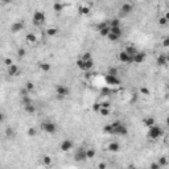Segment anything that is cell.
<instances>
[{"mask_svg":"<svg viewBox=\"0 0 169 169\" xmlns=\"http://www.w3.org/2000/svg\"><path fill=\"white\" fill-rule=\"evenodd\" d=\"M163 135H164V130L157 124L149 127V130L147 132V137L151 139V140H157V139H160Z\"/></svg>","mask_w":169,"mask_h":169,"instance_id":"cell-1","label":"cell"},{"mask_svg":"<svg viewBox=\"0 0 169 169\" xmlns=\"http://www.w3.org/2000/svg\"><path fill=\"white\" fill-rule=\"evenodd\" d=\"M112 128H114V131H112V135H119V136H124V135L128 134V130L127 127L122 123L120 120H116L112 123Z\"/></svg>","mask_w":169,"mask_h":169,"instance_id":"cell-2","label":"cell"},{"mask_svg":"<svg viewBox=\"0 0 169 169\" xmlns=\"http://www.w3.org/2000/svg\"><path fill=\"white\" fill-rule=\"evenodd\" d=\"M32 20H33V24H35V25H42V24H45V21H46V15H45V12L40 11V9L35 11Z\"/></svg>","mask_w":169,"mask_h":169,"instance_id":"cell-3","label":"cell"},{"mask_svg":"<svg viewBox=\"0 0 169 169\" xmlns=\"http://www.w3.org/2000/svg\"><path fill=\"white\" fill-rule=\"evenodd\" d=\"M40 127H41V130H42V131H45L46 134L53 135V134H56V132H57V124L53 123V122H49V120L42 122Z\"/></svg>","mask_w":169,"mask_h":169,"instance_id":"cell-4","label":"cell"},{"mask_svg":"<svg viewBox=\"0 0 169 169\" xmlns=\"http://www.w3.org/2000/svg\"><path fill=\"white\" fill-rule=\"evenodd\" d=\"M56 94H57V97L59 99H64L70 94V89L66 85H57L56 86Z\"/></svg>","mask_w":169,"mask_h":169,"instance_id":"cell-5","label":"cell"},{"mask_svg":"<svg viewBox=\"0 0 169 169\" xmlns=\"http://www.w3.org/2000/svg\"><path fill=\"white\" fill-rule=\"evenodd\" d=\"M74 160H75V161H78V163H82V161L87 160V155H86V148H83V147L77 148V151H75V153H74Z\"/></svg>","mask_w":169,"mask_h":169,"instance_id":"cell-6","label":"cell"},{"mask_svg":"<svg viewBox=\"0 0 169 169\" xmlns=\"http://www.w3.org/2000/svg\"><path fill=\"white\" fill-rule=\"evenodd\" d=\"M118 58H119V61H120V62H123V64H134V57L128 54V53L125 52L124 49H123V50H120V52H119Z\"/></svg>","mask_w":169,"mask_h":169,"instance_id":"cell-7","label":"cell"},{"mask_svg":"<svg viewBox=\"0 0 169 169\" xmlns=\"http://www.w3.org/2000/svg\"><path fill=\"white\" fill-rule=\"evenodd\" d=\"M104 81H106V83L110 85V86H119L122 83L120 78H119L118 75H111V74H106Z\"/></svg>","mask_w":169,"mask_h":169,"instance_id":"cell-8","label":"cell"},{"mask_svg":"<svg viewBox=\"0 0 169 169\" xmlns=\"http://www.w3.org/2000/svg\"><path fill=\"white\" fill-rule=\"evenodd\" d=\"M24 28H25L24 20H17V21H15L11 25V33H19V32H21Z\"/></svg>","mask_w":169,"mask_h":169,"instance_id":"cell-9","label":"cell"},{"mask_svg":"<svg viewBox=\"0 0 169 169\" xmlns=\"http://www.w3.org/2000/svg\"><path fill=\"white\" fill-rule=\"evenodd\" d=\"M74 147V144H73L71 140H69V139H65V140L61 141V144H59V149L62 152H69L71 151V148Z\"/></svg>","mask_w":169,"mask_h":169,"instance_id":"cell-10","label":"cell"},{"mask_svg":"<svg viewBox=\"0 0 169 169\" xmlns=\"http://www.w3.org/2000/svg\"><path fill=\"white\" fill-rule=\"evenodd\" d=\"M25 41L28 42L29 45H37V42H38V37H37V35H36V33L29 32L28 35L25 36Z\"/></svg>","mask_w":169,"mask_h":169,"instance_id":"cell-11","label":"cell"},{"mask_svg":"<svg viewBox=\"0 0 169 169\" xmlns=\"http://www.w3.org/2000/svg\"><path fill=\"white\" fill-rule=\"evenodd\" d=\"M120 12L122 15H130V13L134 12V5L131 3H123L120 5Z\"/></svg>","mask_w":169,"mask_h":169,"instance_id":"cell-12","label":"cell"},{"mask_svg":"<svg viewBox=\"0 0 169 169\" xmlns=\"http://www.w3.org/2000/svg\"><path fill=\"white\" fill-rule=\"evenodd\" d=\"M168 61H169V54H158L157 58H156V64L158 66H167L168 65Z\"/></svg>","mask_w":169,"mask_h":169,"instance_id":"cell-13","label":"cell"},{"mask_svg":"<svg viewBox=\"0 0 169 169\" xmlns=\"http://www.w3.org/2000/svg\"><path fill=\"white\" fill-rule=\"evenodd\" d=\"M106 149L108 152H112V153H116V152L120 151V144H119L118 141H111V143H108V145L106 147Z\"/></svg>","mask_w":169,"mask_h":169,"instance_id":"cell-14","label":"cell"},{"mask_svg":"<svg viewBox=\"0 0 169 169\" xmlns=\"http://www.w3.org/2000/svg\"><path fill=\"white\" fill-rule=\"evenodd\" d=\"M145 61V53L144 52H137L136 54L134 56V64H143V62Z\"/></svg>","mask_w":169,"mask_h":169,"instance_id":"cell-15","label":"cell"},{"mask_svg":"<svg viewBox=\"0 0 169 169\" xmlns=\"http://www.w3.org/2000/svg\"><path fill=\"white\" fill-rule=\"evenodd\" d=\"M7 73H8V75H11V77H16V75L20 74V68L17 65H11L8 68V70H7Z\"/></svg>","mask_w":169,"mask_h":169,"instance_id":"cell-16","label":"cell"},{"mask_svg":"<svg viewBox=\"0 0 169 169\" xmlns=\"http://www.w3.org/2000/svg\"><path fill=\"white\" fill-rule=\"evenodd\" d=\"M143 124H144V127L149 128V127H152V125L156 124V120H155L153 116H144L143 118Z\"/></svg>","mask_w":169,"mask_h":169,"instance_id":"cell-17","label":"cell"},{"mask_svg":"<svg viewBox=\"0 0 169 169\" xmlns=\"http://www.w3.org/2000/svg\"><path fill=\"white\" fill-rule=\"evenodd\" d=\"M90 12H91V8H90L89 5L82 4V5H79V7H78V13H79L81 16H87Z\"/></svg>","mask_w":169,"mask_h":169,"instance_id":"cell-18","label":"cell"},{"mask_svg":"<svg viewBox=\"0 0 169 169\" xmlns=\"http://www.w3.org/2000/svg\"><path fill=\"white\" fill-rule=\"evenodd\" d=\"M24 107V111L26 112V114H35L36 112V106L33 102H31V103H28V104H25V106H23Z\"/></svg>","mask_w":169,"mask_h":169,"instance_id":"cell-19","label":"cell"},{"mask_svg":"<svg viewBox=\"0 0 169 169\" xmlns=\"http://www.w3.org/2000/svg\"><path fill=\"white\" fill-rule=\"evenodd\" d=\"M46 36H49V37H54V36L58 35V28H56V26H49L48 29L45 31Z\"/></svg>","mask_w":169,"mask_h":169,"instance_id":"cell-20","label":"cell"},{"mask_svg":"<svg viewBox=\"0 0 169 169\" xmlns=\"http://www.w3.org/2000/svg\"><path fill=\"white\" fill-rule=\"evenodd\" d=\"M38 69L41 71H44V73H48V71H50L52 66H50L49 62H40V64H38Z\"/></svg>","mask_w":169,"mask_h":169,"instance_id":"cell-21","label":"cell"},{"mask_svg":"<svg viewBox=\"0 0 169 169\" xmlns=\"http://www.w3.org/2000/svg\"><path fill=\"white\" fill-rule=\"evenodd\" d=\"M65 4L64 3H59V2H56L54 4H53V11L54 12H57V13H59V12H62L65 9Z\"/></svg>","mask_w":169,"mask_h":169,"instance_id":"cell-22","label":"cell"},{"mask_svg":"<svg viewBox=\"0 0 169 169\" xmlns=\"http://www.w3.org/2000/svg\"><path fill=\"white\" fill-rule=\"evenodd\" d=\"M124 50L127 52L130 56H132V57H134V56H135V54H136V53L139 52V50H137L136 48H135L134 45H127V46H125V48H124Z\"/></svg>","mask_w":169,"mask_h":169,"instance_id":"cell-23","label":"cell"},{"mask_svg":"<svg viewBox=\"0 0 169 169\" xmlns=\"http://www.w3.org/2000/svg\"><path fill=\"white\" fill-rule=\"evenodd\" d=\"M86 155H87V160H91V158L95 157V155H97V151H95V148H86Z\"/></svg>","mask_w":169,"mask_h":169,"instance_id":"cell-24","label":"cell"},{"mask_svg":"<svg viewBox=\"0 0 169 169\" xmlns=\"http://www.w3.org/2000/svg\"><path fill=\"white\" fill-rule=\"evenodd\" d=\"M110 32H111V26H106V28H102L98 31L99 36H102V37H107L110 35Z\"/></svg>","mask_w":169,"mask_h":169,"instance_id":"cell-25","label":"cell"},{"mask_svg":"<svg viewBox=\"0 0 169 169\" xmlns=\"http://www.w3.org/2000/svg\"><path fill=\"white\" fill-rule=\"evenodd\" d=\"M41 160H42V164H44L45 167H49V165H52V163H53V158L49 156V155H44V156L41 157Z\"/></svg>","mask_w":169,"mask_h":169,"instance_id":"cell-26","label":"cell"},{"mask_svg":"<svg viewBox=\"0 0 169 169\" xmlns=\"http://www.w3.org/2000/svg\"><path fill=\"white\" fill-rule=\"evenodd\" d=\"M102 131H103V134H107V135H112V131H114V128H112V123L103 125V128H102Z\"/></svg>","mask_w":169,"mask_h":169,"instance_id":"cell-27","label":"cell"},{"mask_svg":"<svg viewBox=\"0 0 169 169\" xmlns=\"http://www.w3.org/2000/svg\"><path fill=\"white\" fill-rule=\"evenodd\" d=\"M26 135H28L29 137H36L37 136V130H36L35 127H29L28 131H26Z\"/></svg>","mask_w":169,"mask_h":169,"instance_id":"cell-28","label":"cell"},{"mask_svg":"<svg viewBox=\"0 0 169 169\" xmlns=\"http://www.w3.org/2000/svg\"><path fill=\"white\" fill-rule=\"evenodd\" d=\"M157 24L160 25V26H167V25L169 24V21L164 17V15H163V16H160V17L157 19Z\"/></svg>","mask_w":169,"mask_h":169,"instance_id":"cell-29","label":"cell"},{"mask_svg":"<svg viewBox=\"0 0 169 169\" xmlns=\"http://www.w3.org/2000/svg\"><path fill=\"white\" fill-rule=\"evenodd\" d=\"M111 33H115V35H118V36H120L122 37V35H123V29H122L120 26H111Z\"/></svg>","mask_w":169,"mask_h":169,"instance_id":"cell-30","label":"cell"},{"mask_svg":"<svg viewBox=\"0 0 169 169\" xmlns=\"http://www.w3.org/2000/svg\"><path fill=\"white\" fill-rule=\"evenodd\" d=\"M157 163L160 164V167H167V165L169 164V160H168V157H165V156H161L160 158L157 160Z\"/></svg>","mask_w":169,"mask_h":169,"instance_id":"cell-31","label":"cell"},{"mask_svg":"<svg viewBox=\"0 0 169 169\" xmlns=\"http://www.w3.org/2000/svg\"><path fill=\"white\" fill-rule=\"evenodd\" d=\"M13 136H15V132H13V130H12L11 127H7V128H5V137L12 139Z\"/></svg>","mask_w":169,"mask_h":169,"instance_id":"cell-32","label":"cell"},{"mask_svg":"<svg viewBox=\"0 0 169 169\" xmlns=\"http://www.w3.org/2000/svg\"><path fill=\"white\" fill-rule=\"evenodd\" d=\"M25 89L28 90V92L35 91V83H33V82H31V81H28V82L25 83Z\"/></svg>","mask_w":169,"mask_h":169,"instance_id":"cell-33","label":"cell"},{"mask_svg":"<svg viewBox=\"0 0 169 169\" xmlns=\"http://www.w3.org/2000/svg\"><path fill=\"white\" fill-rule=\"evenodd\" d=\"M110 108H107V107H102L101 108V111H99V115H102V116H108L110 115Z\"/></svg>","mask_w":169,"mask_h":169,"instance_id":"cell-34","label":"cell"},{"mask_svg":"<svg viewBox=\"0 0 169 169\" xmlns=\"http://www.w3.org/2000/svg\"><path fill=\"white\" fill-rule=\"evenodd\" d=\"M107 38L110 40V41H112V42H115V41H118L119 38H120V36H118V35H115V33H111L110 32V35L107 36Z\"/></svg>","mask_w":169,"mask_h":169,"instance_id":"cell-35","label":"cell"},{"mask_svg":"<svg viewBox=\"0 0 169 169\" xmlns=\"http://www.w3.org/2000/svg\"><path fill=\"white\" fill-rule=\"evenodd\" d=\"M91 108H92V111H94V112H98V114H99V111H101V108H102V104L99 103V102H95V103L92 104Z\"/></svg>","mask_w":169,"mask_h":169,"instance_id":"cell-36","label":"cell"},{"mask_svg":"<svg viewBox=\"0 0 169 169\" xmlns=\"http://www.w3.org/2000/svg\"><path fill=\"white\" fill-rule=\"evenodd\" d=\"M83 61H89V59H92V56H91V53L90 52H85L83 54H82V57H81Z\"/></svg>","mask_w":169,"mask_h":169,"instance_id":"cell-37","label":"cell"},{"mask_svg":"<svg viewBox=\"0 0 169 169\" xmlns=\"http://www.w3.org/2000/svg\"><path fill=\"white\" fill-rule=\"evenodd\" d=\"M107 74H111V75H119V69L118 68H110L107 71Z\"/></svg>","mask_w":169,"mask_h":169,"instance_id":"cell-38","label":"cell"},{"mask_svg":"<svg viewBox=\"0 0 169 169\" xmlns=\"http://www.w3.org/2000/svg\"><path fill=\"white\" fill-rule=\"evenodd\" d=\"M25 54H26V50H25L24 48H19V49H17V56H19V58L25 57Z\"/></svg>","mask_w":169,"mask_h":169,"instance_id":"cell-39","label":"cell"},{"mask_svg":"<svg viewBox=\"0 0 169 169\" xmlns=\"http://www.w3.org/2000/svg\"><path fill=\"white\" fill-rule=\"evenodd\" d=\"M140 92L143 95H151V90L148 87H145V86H143V87H140Z\"/></svg>","mask_w":169,"mask_h":169,"instance_id":"cell-40","label":"cell"},{"mask_svg":"<svg viewBox=\"0 0 169 169\" xmlns=\"http://www.w3.org/2000/svg\"><path fill=\"white\" fill-rule=\"evenodd\" d=\"M111 90H110V87H102V90H101V94L102 95H110L111 94Z\"/></svg>","mask_w":169,"mask_h":169,"instance_id":"cell-41","label":"cell"},{"mask_svg":"<svg viewBox=\"0 0 169 169\" xmlns=\"http://www.w3.org/2000/svg\"><path fill=\"white\" fill-rule=\"evenodd\" d=\"M110 26H120V21L118 19H112L110 20Z\"/></svg>","mask_w":169,"mask_h":169,"instance_id":"cell-42","label":"cell"},{"mask_svg":"<svg viewBox=\"0 0 169 169\" xmlns=\"http://www.w3.org/2000/svg\"><path fill=\"white\" fill-rule=\"evenodd\" d=\"M4 65L7 66V68H9L11 65H13L12 58H11V57H5V58H4Z\"/></svg>","mask_w":169,"mask_h":169,"instance_id":"cell-43","label":"cell"},{"mask_svg":"<svg viewBox=\"0 0 169 169\" xmlns=\"http://www.w3.org/2000/svg\"><path fill=\"white\" fill-rule=\"evenodd\" d=\"M161 45L164 46V48H169V36L163 38V41H161Z\"/></svg>","mask_w":169,"mask_h":169,"instance_id":"cell-44","label":"cell"},{"mask_svg":"<svg viewBox=\"0 0 169 169\" xmlns=\"http://www.w3.org/2000/svg\"><path fill=\"white\" fill-rule=\"evenodd\" d=\"M101 104H102V107H107V108L111 107V102L110 101H103Z\"/></svg>","mask_w":169,"mask_h":169,"instance_id":"cell-45","label":"cell"},{"mask_svg":"<svg viewBox=\"0 0 169 169\" xmlns=\"http://www.w3.org/2000/svg\"><path fill=\"white\" fill-rule=\"evenodd\" d=\"M161 167H160V164L158 163H152L151 165H149V169H160Z\"/></svg>","mask_w":169,"mask_h":169,"instance_id":"cell-46","label":"cell"},{"mask_svg":"<svg viewBox=\"0 0 169 169\" xmlns=\"http://www.w3.org/2000/svg\"><path fill=\"white\" fill-rule=\"evenodd\" d=\"M98 168L99 169H104V168H107V164H106V163H101V164H98Z\"/></svg>","mask_w":169,"mask_h":169,"instance_id":"cell-47","label":"cell"},{"mask_svg":"<svg viewBox=\"0 0 169 169\" xmlns=\"http://www.w3.org/2000/svg\"><path fill=\"white\" fill-rule=\"evenodd\" d=\"M11 3H12V0H2V4H11Z\"/></svg>","mask_w":169,"mask_h":169,"instance_id":"cell-48","label":"cell"},{"mask_svg":"<svg viewBox=\"0 0 169 169\" xmlns=\"http://www.w3.org/2000/svg\"><path fill=\"white\" fill-rule=\"evenodd\" d=\"M164 17H165V19H167L168 21H169V11H167V12L164 13Z\"/></svg>","mask_w":169,"mask_h":169,"instance_id":"cell-49","label":"cell"},{"mask_svg":"<svg viewBox=\"0 0 169 169\" xmlns=\"http://www.w3.org/2000/svg\"><path fill=\"white\" fill-rule=\"evenodd\" d=\"M165 123H167V125H168V127H169V115H168V116H167V120H165Z\"/></svg>","mask_w":169,"mask_h":169,"instance_id":"cell-50","label":"cell"},{"mask_svg":"<svg viewBox=\"0 0 169 169\" xmlns=\"http://www.w3.org/2000/svg\"><path fill=\"white\" fill-rule=\"evenodd\" d=\"M167 143H169V134L167 135Z\"/></svg>","mask_w":169,"mask_h":169,"instance_id":"cell-51","label":"cell"},{"mask_svg":"<svg viewBox=\"0 0 169 169\" xmlns=\"http://www.w3.org/2000/svg\"><path fill=\"white\" fill-rule=\"evenodd\" d=\"M167 7H168V8H169V0H168V2H167Z\"/></svg>","mask_w":169,"mask_h":169,"instance_id":"cell-52","label":"cell"},{"mask_svg":"<svg viewBox=\"0 0 169 169\" xmlns=\"http://www.w3.org/2000/svg\"><path fill=\"white\" fill-rule=\"evenodd\" d=\"M168 91H169V83H168Z\"/></svg>","mask_w":169,"mask_h":169,"instance_id":"cell-53","label":"cell"},{"mask_svg":"<svg viewBox=\"0 0 169 169\" xmlns=\"http://www.w3.org/2000/svg\"><path fill=\"white\" fill-rule=\"evenodd\" d=\"M168 64H169V61H168Z\"/></svg>","mask_w":169,"mask_h":169,"instance_id":"cell-54","label":"cell"}]
</instances>
